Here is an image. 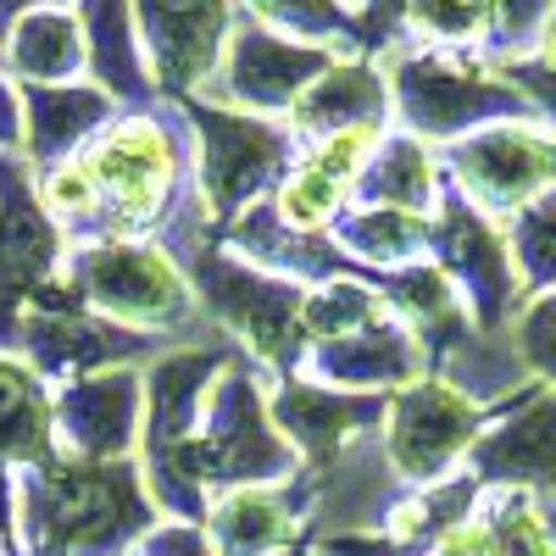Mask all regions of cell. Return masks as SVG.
<instances>
[{"label":"cell","mask_w":556,"mask_h":556,"mask_svg":"<svg viewBox=\"0 0 556 556\" xmlns=\"http://www.w3.org/2000/svg\"><path fill=\"white\" fill-rule=\"evenodd\" d=\"M173 173H178V151H173L167 123L146 112H123L78 156L45 173L39 201L51 212V223L96 228L101 235L96 245H106V240H128L134 228L162 217L173 195Z\"/></svg>","instance_id":"6da1fadb"},{"label":"cell","mask_w":556,"mask_h":556,"mask_svg":"<svg viewBox=\"0 0 556 556\" xmlns=\"http://www.w3.org/2000/svg\"><path fill=\"white\" fill-rule=\"evenodd\" d=\"M17 523L39 556H128L156 529L139 462L51 456L17 490Z\"/></svg>","instance_id":"7a4b0ae2"},{"label":"cell","mask_w":556,"mask_h":556,"mask_svg":"<svg viewBox=\"0 0 556 556\" xmlns=\"http://www.w3.org/2000/svg\"><path fill=\"white\" fill-rule=\"evenodd\" d=\"M384 78H390V106L401 112L406 134H417L424 146L429 139L456 146L484 123L529 117L518 89L468 51H406L384 62Z\"/></svg>","instance_id":"3957f363"},{"label":"cell","mask_w":556,"mask_h":556,"mask_svg":"<svg viewBox=\"0 0 556 556\" xmlns=\"http://www.w3.org/2000/svg\"><path fill=\"white\" fill-rule=\"evenodd\" d=\"M201 151V206L212 223H235L256 206L273 184L290 178L295 156V128L285 117H256L235 112L223 101H184Z\"/></svg>","instance_id":"277c9868"},{"label":"cell","mask_w":556,"mask_h":556,"mask_svg":"<svg viewBox=\"0 0 556 556\" xmlns=\"http://www.w3.org/2000/svg\"><path fill=\"white\" fill-rule=\"evenodd\" d=\"M67 290L78 295L84 312L117 323L128 334L178 329L195 306V290H190V278L178 273V262L162 245H146V240L84 245L67 262Z\"/></svg>","instance_id":"5b68a950"},{"label":"cell","mask_w":556,"mask_h":556,"mask_svg":"<svg viewBox=\"0 0 556 556\" xmlns=\"http://www.w3.org/2000/svg\"><path fill=\"white\" fill-rule=\"evenodd\" d=\"M445 173L462 201L506 228L556 190V134L540 117L484 123L445 151Z\"/></svg>","instance_id":"8992f818"},{"label":"cell","mask_w":556,"mask_h":556,"mask_svg":"<svg viewBox=\"0 0 556 556\" xmlns=\"http://www.w3.org/2000/svg\"><path fill=\"white\" fill-rule=\"evenodd\" d=\"M490 429V412L479 395H468L456 379L445 374H424L417 384L395 390L384 406V451H390V468L429 490L456 479V468L473 456L479 434Z\"/></svg>","instance_id":"52a82bcc"},{"label":"cell","mask_w":556,"mask_h":556,"mask_svg":"<svg viewBox=\"0 0 556 556\" xmlns=\"http://www.w3.org/2000/svg\"><path fill=\"white\" fill-rule=\"evenodd\" d=\"M434 267L456 285V295L468 306L479 334L506 329V323L518 317V306L529 301L518 262H513V245H506V228L490 223L484 212H473L456 190L434 212Z\"/></svg>","instance_id":"ba28073f"},{"label":"cell","mask_w":556,"mask_h":556,"mask_svg":"<svg viewBox=\"0 0 556 556\" xmlns=\"http://www.w3.org/2000/svg\"><path fill=\"white\" fill-rule=\"evenodd\" d=\"M195 285H201L206 306L262 362H301V351H306V334H301L306 285L278 278V273H262V267H245V262L223 256V251L195 262Z\"/></svg>","instance_id":"9c48e42d"},{"label":"cell","mask_w":556,"mask_h":556,"mask_svg":"<svg viewBox=\"0 0 556 556\" xmlns=\"http://www.w3.org/2000/svg\"><path fill=\"white\" fill-rule=\"evenodd\" d=\"M134 23L156 89L184 101H195V89H212L228 39H235L228 0H134Z\"/></svg>","instance_id":"30bf717a"},{"label":"cell","mask_w":556,"mask_h":556,"mask_svg":"<svg viewBox=\"0 0 556 556\" xmlns=\"http://www.w3.org/2000/svg\"><path fill=\"white\" fill-rule=\"evenodd\" d=\"M329 51H312L301 39H285L273 28H235L223 51V67L212 78V101L235 106V112H256V117H290L295 101L329 73Z\"/></svg>","instance_id":"8fae6325"},{"label":"cell","mask_w":556,"mask_h":556,"mask_svg":"<svg viewBox=\"0 0 556 556\" xmlns=\"http://www.w3.org/2000/svg\"><path fill=\"white\" fill-rule=\"evenodd\" d=\"M56 456L78 462H128L146 440V374L139 367H101L51 395Z\"/></svg>","instance_id":"7c38bea8"},{"label":"cell","mask_w":556,"mask_h":556,"mask_svg":"<svg viewBox=\"0 0 556 556\" xmlns=\"http://www.w3.org/2000/svg\"><path fill=\"white\" fill-rule=\"evenodd\" d=\"M295 374H306L312 384L345 390V395H395L429 374V345L417 340L412 323L390 317L367 334H351L334 345H306Z\"/></svg>","instance_id":"4fadbf2b"},{"label":"cell","mask_w":556,"mask_h":556,"mask_svg":"<svg viewBox=\"0 0 556 556\" xmlns=\"http://www.w3.org/2000/svg\"><path fill=\"white\" fill-rule=\"evenodd\" d=\"M468 473L479 484L501 490H556V390L529 384V395L513 401V412L495 417L479 434Z\"/></svg>","instance_id":"5bb4252c"},{"label":"cell","mask_w":556,"mask_h":556,"mask_svg":"<svg viewBox=\"0 0 556 556\" xmlns=\"http://www.w3.org/2000/svg\"><path fill=\"white\" fill-rule=\"evenodd\" d=\"M384 128H351V134H329L317 139V151L301 156V167H290V178L278 184V223L295 228V235H317V228H334V217L345 212V195L356 190V178L374 156Z\"/></svg>","instance_id":"9a60e30c"},{"label":"cell","mask_w":556,"mask_h":556,"mask_svg":"<svg viewBox=\"0 0 556 556\" xmlns=\"http://www.w3.org/2000/svg\"><path fill=\"white\" fill-rule=\"evenodd\" d=\"M267 406H273V424L278 434L290 440L295 456H306L312 468H323L334 451H345L367 424H379L390 395H345V390H329V384H312V379H290L267 390Z\"/></svg>","instance_id":"2e32d148"},{"label":"cell","mask_w":556,"mask_h":556,"mask_svg":"<svg viewBox=\"0 0 556 556\" xmlns=\"http://www.w3.org/2000/svg\"><path fill=\"white\" fill-rule=\"evenodd\" d=\"M223 367H228V356L206 351V345L167 351L162 362H151V374H146V440H139L146 445V468L173 462L178 445L195 434L206 395L223 379Z\"/></svg>","instance_id":"e0dca14e"},{"label":"cell","mask_w":556,"mask_h":556,"mask_svg":"<svg viewBox=\"0 0 556 556\" xmlns=\"http://www.w3.org/2000/svg\"><path fill=\"white\" fill-rule=\"evenodd\" d=\"M23 351L39 379L73 384L101 367H123V356L139 351V334L117 329L106 317H89L84 306H39L23 323Z\"/></svg>","instance_id":"ac0fdd59"},{"label":"cell","mask_w":556,"mask_h":556,"mask_svg":"<svg viewBox=\"0 0 556 556\" xmlns=\"http://www.w3.org/2000/svg\"><path fill=\"white\" fill-rule=\"evenodd\" d=\"M434 556H556V540L534 490L484 484L473 513L434 545Z\"/></svg>","instance_id":"d6986e66"},{"label":"cell","mask_w":556,"mask_h":556,"mask_svg":"<svg viewBox=\"0 0 556 556\" xmlns=\"http://www.w3.org/2000/svg\"><path fill=\"white\" fill-rule=\"evenodd\" d=\"M84 67H89V45H84V23H78L73 7L23 12L7 34H0V73L17 78L23 89L78 84Z\"/></svg>","instance_id":"ffe728a7"},{"label":"cell","mask_w":556,"mask_h":556,"mask_svg":"<svg viewBox=\"0 0 556 556\" xmlns=\"http://www.w3.org/2000/svg\"><path fill=\"white\" fill-rule=\"evenodd\" d=\"M384 112H390L384 67L362 62V56H340L295 101L290 128L301 139H329V134H351V128H384Z\"/></svg>","instance_id":"44dd1931"},{"label":"cell","mask_w":556,"mask_h":556,"mask_svg":"<svg viewBox=\"0 0 556 556\" xmlns=\"http://www.w3.org/2000/svg\"><path fill=\"white\" fill-rule=\"evenodd\" d=\"M28 106V146L23 156L34 167H62L67 156H78L112 117L117 101L101 84H56V89H23Z\"/></svg>","instance_id":"7402d4cb"},{"label":"cell","mask_w":556,"mask_h":556,"mask_svg":"<svg viewBox=\"0 0 556 556\" xmlns=\"http://www.w3.org/2000/svg\"><path fill=\"white\" fill-rule=\"evenodd\" d=\"M351 206H395V212H440V162L417 134H379L374 156H367L356 178V201Z\"/></svg>","instance_id":"603a6c76"},{"label":"cell","mask_w":556,"mask_h":556,"mask_svg":"<svg viewBox=\"0 0 556 556\" xmlns=\"http://www.w3.org/2000/svg\"><path fill=\"white\" fill-rule=\"evenodd\" d=\"M206 540L217 556H273L295 540V513L273 484L217 490L206 501Z\"/></svg>","instance_id":"cb8c5ba5"},{"label":"cell","mask_w":556,"mask_h":556,"mask_svg":"<svg viewBox=\"0 0 556 556\" xmlns=\"http://www.w3.org/2000/svg\"><path fill=\"white\" fill-rule=\"evenodd\" d=\"M56 456L51 390L28 362L0 356V468H39Z\"/></svg>","instance_id":"d4e9b609"},{"label":"cell","mask_w":556,"mask_h":556,"mask_svg":"<svg viewBox=\"0 0 556 556\" xmlns=\"http://www.w3.org/2000/svg\"><path fill=\"white\" fill-rule=\"evenodd\" d=\"M334 245L374 267L406 273L417 262H434V217L395 206H345L334 217Z\"/></svg>","instance_id":"484cf974"},{"label":"cell","mask_w":556,"mask_h":556,"mask_svg":"<svg viewBox=\"0 0 556 556\" xmlns=\"http://www.w3.org/2000/svg\"><path fill=\"white\" fill-rule=\"evenodd\" d=\"M78 23L89 45V67L101 73V89L117 96H139L151 89L146 56H139V23H134V0H78Z\"/></svg>","instance_id":"4316f807"},{"label":"cell","mask_w":556,"mask_h":556,"mask_svg":"<svg viewBox=\"0 0 556 556\" xmlns=\"http://www.w3.org/2000/svg\"><path fill=\"white\" fill-rule=\"evenodd\" d=\"M390 317H395V306L384 290L362 285V278H317L301 306V334H306V345H334V340L379 329Z\"/></svg>","instance_id":"83f0119b"},{"label":"cell","mask_w":556,"mask_h":556,"mask_svg":"<svg viewBox=\"0 0 556 556\" xmlns=\"http://www.w3.org/2000/svg\"><path fill=\"white\" fill-rule=\"evenodd\" d=\"M256 12L262 28L285 34V39H301L312 51H329V56H351V45L362 39L356 28V12L340 7V0H245Z\"/></svg>","instance_id":"f1b7e54d"},{"label":"cell","mask_w":556,"mask_h":556,"mask_svg":"<svg viewBox=\"0 0 556 556\" xmlns=\"http://www.w3.org/2000/svg\"><path fill=\"white\" fill-rule=\"evenodd\" d=\"M401 28L424 39V51H468L484 45L490 12L484 0H401Z\"/></svg>","instance_id":"f546056e"},{"label":"cell","mask_w":556,"mask_h":556,"mask_svg":"<svg viewBox=\"0 0 556 556\" xmlns=\"http://www.w3.org/2000/svg\"><path fill=\"white\" fill-rule=\"evenodd\" d=\"M506 245H513V262H518V278H523V295L556 290V190L506 223Z\"/></svg>","instance_id":"4dcf8cb0"},{"label":"cell","mask_w":556,"mask_h":556,"mask_svg":"<svg viewBox=\"0 0 556 556\" xmlns=\"http://www.w3.org/2000/svg\"><path fill=\"white\" fill-rule=\"evenodd\" d=\"M484 12H490L484 51H490V67H495V62H518V56L534 51L540 34L556 17V0H484Z\"/></svg>","instance_id":"1f68e13d"},{"label":"cell","mask_w":556,"mask_h":556,"mask_svg":"<svg viewBox=\"0 0 556 556\" xmlns=\"http://www.w3.org/2000/svg\"><path fill=\"white\" fill-rule=\"evenodd\" d=\"M513 351H518V367L534 374V384L556 390V290L529 295L518 306V317H513Z\"/></svg>","instance_id":"d6a6232c"},{"label":"cell","mask_w":556,"mask_h":556,"mask_svg":"<svg viewBox=\"0 0 556 556\" xmlns=\"http://www.w3.org/2000/svg\"><path fill=\"white\" fill-rule=\"evenodd\" d=\"M28 146V106H23V84L0 73V156H23Z\"/></svg>","instance_id":"836d02e7"},{"label":"cell","mask_w":556,"mask_h":556,"mask_svg":"<svg viewBox=\"0 0 556 556\" xmlns=\"http://www.w3.org/2000/svg\"><path fill=\"white\" fill-rule=\"evenodd\" d=\"M39 7H67V0H0V28H12L23 12H39Z\"/></svg>","instance_id":"e575fe53"},{"label":"cell","mask_w":556,"mask_h":556,"mask_svg":"<svg viewBox=\"0 0 556 556\" xmlns=\"http://www.w3.org/2000/svg\"><path fill=\"white\" fill-rule=\"evenodd\" d=\"M17 523V501H12V490H7V479H0V540H7V529Z\"/></svg>","instance_id":"d590c367"},{"label":"cell","mask_w":556,"mask_h":556,"mask_svg":"<svg viewBox=\"0 0 556 556\" xmlns=\"http://www.w3.org/2000/svg\"><path fill=\"white\" fill-rule=\"evenodd\" d=\"M340 7H351V12H362V0H340Z\"/></svg>","instance_id":"8d00e7d4"}]
</instances>
